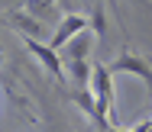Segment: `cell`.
<instances>
[{"label":"cell","instance_id":"obj_8","mask_svg":"<svg viewBox=\"0 0 152 132\" xmlns=\"http://www.w3.org/2000/svg\"><path fill=\"white\" fill-rule=\"evenodd\" d=\"M91 26H94V35H97V39H104V32H107V16H104V6H100V3H94Z\"/></svg>","mask_w":152,"mask_h":132},{"label":"cell","instance_id":"obj_4","mask_svg":"<svg viewBox=\"0 0 152 132\" xmlns=\"http://www.w3.org/2000/svg\"><path fill=\"white\" fill-rule=\"evenodd\" d=\"M88 26H91V19H88V16H81V13H65V16H61V23H58V29H55L52 39H49V45L61 52L75 35H81Z\"/></svg>","mask_w":152,"mask_h":132},{"label":"cell","instance_id":"obj_1","mask_svg":"<svg viewBox=\"0 0 152 132\" xmlns=\"http://www.w3.org/2000/svg\"><path fill=\"white\" fill-rule=\"evenodd\" d=\"M23 45H26V52H29V55H32V58H36V61H39L42 68H45V71H49V74L58 81V84H68V74H65V61H61V52H58V48H52L49 42L42 45L39 39H23Z\"/></svg>","mask_w":152,"mask_h":132},{"label":"cell","instance_id":"obj_7","mask_svg":"<svg viewBox=\"0 0 152 132\" xmlns=\"http://www.w3.org/2000/svg\"><path fill=\"white\" fill-rule=\"evenodd\" d=\"M68 77L75 81V87H91V77H94V65L84 58V61H68Z\"/></svg>","mask_w":152,"mask_h":132},{"label":"cell","instance_id":"obj_2","mask_svg":"<svg viewBox=\"0 0 152 132\" xmlns=\"http://www.w3.org/2000/svg\"><path fill=\"white\" fill-rule=\"evenodd\" d=\"M91 90H94V97H97V113H100V119L107 123V116H110V110H113V71L107 65H94ZM107 126H110V123H107Z\"/></svg>","mask_w":152,"mask_h":132},{"label":"cell","instance_id":"obj_9","mask_svg":"<svg viewBox=\"0 0 152 132\" xmlns=\"http://www.w3.org/2000/svg\"><path fill=\"white\" fill-rule=\"evenodd\" d=\"M55 0H29V6L32 10H45V6H52Z\"/></svg>","mask_w":152,"mask_h":132},{"label":"cell","instance_id":"obj_3","mask_svg":"<svg viewBox=\"0 0 152 132\" xmlns=\"http://www.w3.org/2000/svg\"><path fill=\"white\" fill-rule=\"evenodd\" d=\"M107 68H110L113 74H136L139 81H146V84L152 87V65L142 58V55H136L129 45H126V48H123V52H120V55H117Z\"/></svg>","mask_w":152,"mask_h":132},{"label":"cell","instance_id":"obj_10","mask_svg":"<svg viewBox=\"0 0 152 132\" xmlns=\"http://www.w3.org/2000/svg\"><path fill=\"white\" fill-rule=\"evenodd\" d=\"M107 3H110V10H113V13H120V3H117V0H107Z\"/></svg>","mask_w":152,"mask_h":132},{"label":"cell","instance_id":"obj_6","mask_svg":"<svg viewBox=\"0 0 152 132\" xmlns=\"http://www.w3.org/2000/svg\"><path fill=\"white\" fill-rule=\"evenodd\" d=\"M91 45H94V35L84 29L81 35H75V39L61 48V61H65V65H68V61H84L88 52H91Z\"/></svg>","mask_w":152,"mask_h":132},{"label":"cell","instance_id":"obj_5","mask_svg":"<svg viewBox=\"0 0 152 132\" xmlns=\"http://www.w3.org/2000/svg\"><path fill=\"white\" fill-rule=\"evenodd\" d=\"M10 26L23 35V39H39V35H42V23H39L32 13H26V10H10Z\"/></svg>","mask_w":152,"mask_h":132}]
</instances>
